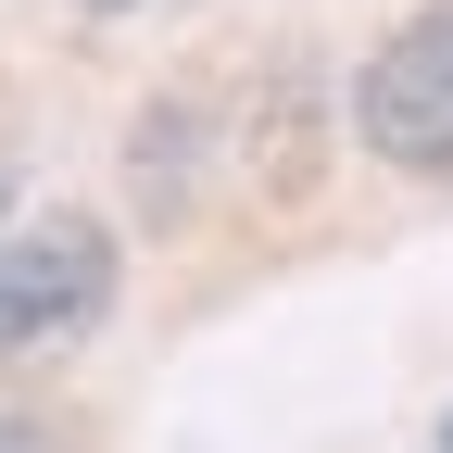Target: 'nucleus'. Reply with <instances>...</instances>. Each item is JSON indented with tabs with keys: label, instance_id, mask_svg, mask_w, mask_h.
<instances>
[{
	"label": "nucleus",
	"instance_id": "obj_5",
	"mask_svg": "<svg viewBox=\"0 0 453 453\" xmlns=\"http://www.w3.org/2000/svg\"><path fill=\"white\" fill-rule=\"evenodd\" d=\"M0 453H64L50 428H26V416H0Z\"/></svg>",
	"mask_w": 453,
	"mask_h": 453
},
{
	"label": "nucleus",
	"instance_id": "obj_7",
	"mask_svg": "<svg viewBox=\"0 0 453 453\" xmlns=\"http://www.w3.org/2000/svg\"><path fill=\"white\" fill-rule=\"evenodd\" d=\"M76 13H151V0H76Z\"/></svg>",
	"mask_w": 453,
	"mask_h": 453
},
{
	"label": "nucleus",
	"instance_id": "obj_6",
	"mask_svg": "<svg viewBox=\"0 0 453 453\" xmlns=\"http://www.w3.org/2000/svg\"><path fill=\"white\" fill-rule=\"evenodd\" d=\"M13 189H26V164H13V139H0V226H13Z\"/></svg>",
	"mask_w": 453,
	"mask_h": 453
},
{
	"label": "nucleus",
	"instance_id": "obj_3",
	"mask_svg": "<svg viewBox=\"0 0 453 453\" xmlns=\"http://www.w3.org/2000/svg\"><path fill=\"white\" fill-rule=\"evenodd\" d=\"M202 139H214V113H202L189 88H164V101H139V127H127V189H139V214H151V226H177V214H189V177H202Z\"/></svg>",
	"mask_w": 453,
	"mask_h": 453
},
{
	"label": "nucleus",
	"instance_id": "obj_8",
	"mask_svg": "<svg viewBox=\"0 0 453 453\" xmlns=\"http://www.w3.org/2000/svg\"><path fill=\"white\" fill-rule=\"evenodd\" d=\"M441 453H453V416H441Z\"/></svg>",
	"mask_w": 453,
	"mask_h": 453
},
{
	"label": "nucleus",
	"instance_id": "obj_2",
	"mask_svg": "<svg viewBox=\"0 0 453 453\" xmlns=\"http://www.w3.org/2000/svg\"><path fill=\"white\" fill-rule=\"evenodd\" d=\"M353 127H365L378 164H403V177H441L453 164V0H416V13L365 50Z\"/></svg>",
	"mask_w": 453,
	"mask_h": 453
},
{
	"label": "nucleus",
	"instance_id": "obj_4",
	"mask_svg": "<svg viewBox=\"0 0 453 453\" xmlns=\"http://www.w3.org/2000/svg\"><path fill=\"white\" fill-rule=\"evenodd\" d=\"M315 139H327V113H315V76H303V64H265L252 177H265V189H303V177H315Z\"/></svg>",
	"mask_w": 453,
	"mask_h": 453
},
{
	"label": "nucleus",
	"instance_id": "obj_1",
	"mask_svg": "<svg viewBox=\"0 0 453 453\" xmlns=\"http://www.w3.org/2000/svg\"><path fill=\"white\" fill-rule=\"evenodd\" d=\"M113 315V226L50 202L0 240V365L13 353H50V340H88Z\"/></svg>",
	"mask_w": 453,
	"mask_h": 453
}]
</instances>
